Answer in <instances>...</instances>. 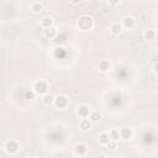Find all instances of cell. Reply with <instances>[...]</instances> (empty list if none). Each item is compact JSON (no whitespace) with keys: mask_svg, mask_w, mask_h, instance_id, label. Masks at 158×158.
<instances>
[{"mask_svg":"<svg viewBox=\"0 0 158 158\" xmlns=\"http://www.w3.org/2000/svg\"><path fill=\"white\" fill-rule=\"evenodd\" d=\"M106 146L109 147V148H111V149H113V148H115V147H116V141H113V140H110L109 142L106 143Z\"/></svg>","mask_w":158,"mask_h":158,"instance_id":"d6986e66","label":"cell"},{"mask_svg":"<svg viewBox=\"0 0 158 158\" xmlns=\"http://www.w3.org/2000/svg\"><path fill=\"white\" fill-rule=\"evenodd\" d=\"M74 152H76L77 155L82 156V155H84V153L86 152V147L84 146V144H77L76 148H74Z\"/></svg>","mask_w":158,"mask_h":158,"instance_id":"9c48e42d","label":"cell"},{"mask_svg":"<svg viewBox=\"0 0 158 158\" xmlns=\"http://www.w3.org/2000/svg\"><path fill=\"white\" fill-rule=\"evenodd\" d=\"M53 101H55V99H53V97H51V95H45L43 97V103L46 105H51Z\"/></svg>","mask_w":158,"mask_h":158,"instance_id":"9a60e30c","label":"cell"},{"mask_svg":"<svg viewBox=\"0 0 158 158\" xmlns=\"http://www.w3.org/2000/svg\"><path fill=\"white\" fill-rule=\"evenodd\" d=\"M42 26H45V28L51 27V26H52V19H49V18H45V19H43V21H42Z\"/></svg>","mask_w":158,"mask_h":158,"instance_id":"2e32d148","label":"cell"},{"mask_svg":"<svg viewBox=\"0 0 158 158\" xmlns=\"http://www.w3.org/2000/svg\"><path fill=\"white\" fill-rule=\"evenodd\" d=\"M97 158H106L105 156H99V157H97Z\"/></svg>","mask_w":158,"mask_h":158,"instance_id":"ffe728a7","label":"cell"},{"mask_svg":"<svg viewBox=\"0 0 158 158\" xmlns=\"http://www.w3.org/2000/svg\"><path fill=\"white\" fill-rule=\"evenodd\" d=\"M6 151L10 153H16L19 151V143L16 141H9L6 143Z\"/></svg>","mask_w":158,"mask_h":158,"instance_id":"7a4b0ae2","label":"cell"},{"mask_svg":"<svg viewBox=\"0 0 158 158\" xmlns=\"http://www.w3.org/2000/svg\"><path fill=\"white\" fill-rule=\"evenodd\" d=\"M91 127V121L88 119H83L80 121V128L83 131H86V130H90Z\"/></svg>","mask_w":158,"mask_h":158,"instance_id":"8992f818","label":"cell"},{"mask_svg":"<svg viewBox=\"0 0 158 158\" xmlns=\"http://www.w3.org/2000/svg\"><path fill=\"white\" fill-rule=\"evenodd\" d=\"M31 158H36V157H31Z\"/></svg>","mask_w":158,"mask_h":158,"instance_id":"44dd1931","label":"cell"},{"mask_svg":"<svg viewBox=\"0 0 158 158\" xmlns=\"http://www.w3.org/2000/svg\"><path fill=\"white\" fill-rule=\"evenodd\" d=\"M110 140H111V138H110L109 134H105V132H104V134H101L100 137H99V141H100V143H101V144H106Z\"/></svg>","mask_w":158,"mask_h":158,"instance_id":"8fae6325","label":"cell"},{"mask_svg":"<svg viewBox=\"0 0 158 158\" xmlns=\"http://www.w3.org/2000/svg\"><path fill=\"white\" fill-rule=\"evenodd\" d=\"M41 9H42V5H41L40 3H34V5H32V10L35 12H40Z\"/></svg>","mask_w":158,"mask_h":158,"instance_id":"ac0fdd59","label":"cell"},{"mask_svg":"<svg viewBox=\"0 0 158 158\" xmlns=\"http://www.w3.org/2000/svg\"><path fill=\"white\" fill-rule=\"evenodd\" d=\"M131 136H132V131H131V128L125 127V128H122V130L120 131V137H124V138H130Z\"/></svg>","mask_w":158,"mask_h":158,"instance_id":"ba28073f","label":"cell"},{"mask_svg":"<svg viewBox=\"0 0 158 158\" xmlns=\"http://www.w3.org/2000/svg\"><path fill=\"white\" fill-rule=\"evenodd\" d=\"M122 25H124V27H126V28H132L135 25V20L132 18H125L122 20Z\"/></svg>","mask_w":158,"mask_h":158,"instance_id":"5b68a950","label":"cell"},{"mask_svg":"<svg viewBox=\"0 0 158 158\" xmlns=\"http://www.w3.org/2000/svg\"><path fill=\"white\" fill-rule=\"evenodd\" d=\"M101 119V115H100V113H99V111H93V113L90 114V121L91 122H98L99 120Z\"/></svg>","mask_w":158,"mask_h":158,"instance_id":"30bf717a","label":"cell"},{"mask_svg":"<svg viewBox=\"0 0 158 158\" xmlns=\"http://www.w3.org/2000/svg\"><path fill=\"white\" fill-rule=\"evenodd\" d=\"M56 28L53 27V26H51V27H47L45 30V36L46 37H48V38H52V37H55V35H56Z\"/></svg>","mask_w":158,"mask_h":158,"instance_id":"52a82bcc","label":"cell"},{"mask_svg":"<svg viewBox=\"0 0 158 158\" xmlns=\"http://www.w3.org/2000/svg\"><path fill=\"white\" fill-rule=\"evenodd\" d=\"M109 136H110V138L113 140V141H117L119 138H120V132L117 131V130H113L109 134Z\"/></svg>","mask_w":158,"mask_h":158,"instance_id":"5bb4252c","label":"cell"},{"mask_svg":"<svg viewBox=\"0 0 158 158\" xmlns=\"http://www.w3.org/2000/svg\"><path fill=\"white\" fill-rule=\"evenodd\" d=\"M53 103L56 104L57 107H64L65 105H67V98L63 97V95H61V97H57Z\"/></svg>","mask_w":158,"mask_h":158,"instance_id":"3957f363","label":"cell"},{"mask_svg":"<svg viewBox=\"0 0 158 158\" xmlns=\"http://www.w3.org/2000/svg\"><path fill=\"white\" fill-rule=\"evenodd\" d=\"M78 114H79V116H82L83 119L88 117V116H89V107L86 105H82L78 109Z\"/></svg>","mask_w":158,"mask_h":158,"instance_id":"277c9868","label":"cell"},{"mask_svg":"<svg viewBox=\"0 0 158 158\" xmlns=\"http://www.w3.org/2000/svg\"><path fill=\"white\" fill-rule=\"evenodd\" d=\"M35 93L36 94H40V95H43L46 91H47V85H46V83L43 80H40V82H36L35 83Z\"/></svg>","mask_w":158,"mask_h":158,"instance_id":"6da1fadb","label":"cell"},{"mask_svg":"<svg viewBox=\"0 0 158 158\" xmlns=\"http://www.w3.org/2000/svg\"><path fill=\"white\" fill-rule=\"evenodd\" d=\"M111 31H113L114 35H119V34H121V31H122V26L119 24H115L111 26Z\"/></svg>","mask_w":158,"mask_h":158,"instance_id":"7c38bea8","label":"cell"},{"mask_svg":"<svg viewBox=\"0 0 158 158\" xmlns=\"http://www.w3.org/2000/svg\"><path fill=\"white\" fill-rule=\"evenodd\" d=\"M144 36H146V38L147 40H153L155 38V36H156V34H155V31H152V30H148L146 34H144Z\"/></svg>","mask_w":158,"mask_h":158,"instance_id":"e0dca14e","label":"cell"},{"mask_svg":"<svg viewBox=\"0 0 158 158\" xmlns=\"http://www.w3.org/2000/svg\"><path fill=\"white\" fill-rule=\"evenodd\" d=\"M110 67V63L107 61H101L100 63H99V69L103 70V72H106L107 69H109Z\"/></svg>","mask_w":158,"mask_h":158,"instance_id":"4fadbf2b","label":"cell"}]
</instances>
